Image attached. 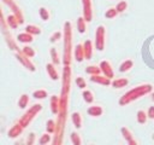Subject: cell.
<instances>
[{
	"label": "cell",
	"instance_id": "9",
	"mask_svg": "<svg viewBox=\"0 0 154 145\" xmlns=\"http://www.w3.org/2000/svg\"><path fill=\"white\" fill-rule=\"evenodd\" d=\"M23 129H24V126L22 124L20 121H18V122H16V123L10 128V130H8V137H10V138H17V137H19V135L22 134Z\"/></svg>",
	"mask_w": 154,
	"mask_h": 145
},
{
	"label": "cell",
	"instance_id": "2",
	"mask_svg": "<svg viewBox=\"0 0 154 145\" xmlns=\"http://www.w3.org/2000/svg\"><path fill=\"white\" fill-rule=\"evenodd\" d=\"M106 42V28L103 25H99L95 30V47L97 51H103Z\"/></svg>",
	"mask_w": 154,
	"mask_h": 145
},
{
	"label": "cell",
	"instance_id": "3",
	"mask_svg": "<svg viewBox=\"0 0 154 145\" xmlns=\"http://www.w3.org/2000/svg\"><path fill=\"white\" fill-rule=\"evenodd\" d=\"M41 110H42V105H41V104H34V105L23 115V117H22L19 121L22 122V124H23L24 127H26V126L34 120L35 115H36L37 112H40Z\"/></svg>",
	"mask_w": 154,
	"mask_h": 145
},
{
	"label": "cell",
	"instance_id": "28",
	"mask_svg": "<svg viewBox=\"0 0 154 145\" xmlns=\"http://www.w3.org/2000/svg\"><path fill=\"white\" fill-rule=\"evenodd\" d=\"M38 14H40L41 19H43V21H48L49 17H51L49 11H48L46 7H40V8H38Z\"/></svg>",
	"mask_w": 154,
	"mask_h": 145
},
{
	"label": "cell",
	"instance_id": "34",
	"mask_svg": "<svg viewBox=\"0 0 154 145\" xmlns=\"http://www.w3.org/2000/svg\"><path fill=\"white\" fill-rule=\"evenodd\" d=\"M61 36H63V34H61V31H54L52 35H51V37H49V41L52 42V44H54V42H57V41H59L60 39H61Z\"/></svg>",
	"mask_w": 154,
	"mask_h": 145
},
{
	"label": "cell",
	"instance_id": "8",
	"mask_svg": "<svg viewBox=\"0 0 154 145\" xmlns=\"http://www.w3.org/2000/svg\"><path fill=\"white\" fill-rule=\"evenodd\" d=\"M100 68H101V71L103 75H106L107 77L112 79L114 76V71H113V68H112V64L108 62V60H102L100 63Z\"/></svg>",
	"mask_w": 154,
	"mask_h": 145
},
{
	"label": "cell",
	"instance_id": "17",
	"mask_svg": "<svg viewBox=\"0 0 154 145\" xmlns=\"http://www.w3.org/2000/svg\"><path fill=\"white\" fill-rule=\"evenodd\" d=\"M128 85H129V80L126 77H120V79H116L112 81V86L114 88H123Z\"/></svg>",
	"mask_w": 154,
	"mask_h": 145
},
{
	"label": "cell",
	"instance_id": "30",
	"mask_svg": "<svg viewBox=\"0 0 154 145\" xmlns=\"http://www.w3.org/2000/svg\"><path fill=\"white\" fill-rule=\"evenodd\" d=\"M70 138H71V141H72L73 145H81L82 144V139H81V137H79L78 133L72 132L71 135H70Z\"/></svg>",
	"mask_w": 154,
	"mask_h": 145
},
{
	"label": "cell",
	"instance_id": "29",
	"mask_svg": "<svg viewBox=\"0 0 154 145\" xmlns=\"http://www.w3.org/2000/svg\"><path fill=\"white\" fill-rule=\"evenodd\" d=\"M118 13H119V12L117 11L116 7H109V8L106 10V12H105V17L108 18V19H111V18H114Z\"/></svg>",
	"mask_w": 154,
	"mask_h": 145
},
{
	"label": "cell",
	"instance_id": "31",
	"mask_svg": "<svg viewBox=\"0 0 154 145\" xmlns=\"http://www.w3.org/2000/svg\"><path fill=\"white\" fill-rule=\"evenodd\" d=\"M51 57H52V60L54 64H59L60 63V59H59V54H58V51L55 47H52L51 48Z\"/></svg>",
	"mask_w": 154,
	"mask_h": 145
},
{
	"label": "cell",
	"instance_id": "15",
	"mask_svg": "<svg viewBox=\"0 0 154 145\" xmlns=\"http://www.w3.org/2000/svg\"><path fill=\"white\" fill-rule=\"evenodd\" d=\"M32 40H34L32 39V34H30L28 31L17 35V41L23 42V44H30V42H32Z\"/></svg>",
	"mask_w": 154,
	"mask_h": 145
},
{
	"label": "cell",
	"instance_id": "11",
	"mask_svg": "<svg viewBox=\"0 0 154 145\" xmlns=\"http://www.w3.org/2000/svg\"><path fill=\"white\" fill-rule=\"evenodd\" d=\"M120 132H122V135H123V138L125 139V141H126L128 144H130V145H136V144H137V141L134 139V135H132V133L130 132L129 128L122 127V128H120Z\"/></svg>",
	"mask_w": 154,
	"mask_h": 145
},
{
	"label": "cell",
	"instance_id": "16",
	"mask_svg": "<svg viewBox=\"0 0 154 145\" xmlns=\"http://www.w3.org/2000/svg\"><path fill=\"white\" fill-rule=\"evenodd\" d=\"M7 24L10 25V28L16 29L20 23H19L18 17H17L14 13H12V14H8V16H7Z\"/></svg>",
	"mask_w": 154,
	"mask_h": 145
},
{
	"label": "cell",
	"instance_id": "22",
	"mask_svg": "<svg viewBox=\"0 0 154 145\" xmlns=\"http://www.w3.org/2000/svg\"><path fill=\"white\" fill-rule=\"evenodd\" d=\"M77 30L81 34L85 33V30H87V21L84 19V17H79L77 19Z\"/></svg>",
	"mask_w": 154,
	"mask_h": 145
},
{
	"label": "cell",
	"instance_id": "38",
	"mask_svg": "<svg viewBox=\"0 0 154 145\" xmlns=\"http://www.w3.org/2000/svg\"><path fill=\"white\" fill-rule=\"evenodd\" d=\"M34 141H35V133H30L28 139H26V144L31 145V144H34Z\"/></svg>",
	"mask_w": 154,
	"mask_h": 145
},
{
	"label": "cell",
	"instance_id": "14",
	"mask_svg": "<svg viewBox=\"0 0 154 145\" xmlns=\"http://www.w3.org/2000/svg\"><path fill=\"white\" fill-rule=\"evenodd\" d=\"M59 106H60V98L57 95L51 97V111L52 114L57 115L59 112Z\"/></svg>",
	"mask_w": 154,
	"mask_h": 145
},
{
	"label": "cell",
	"instance_id": "24",
	"mask_svg": "<svg viewBox=\"0 0 154 145\" xmlns=\"http://www.w3.org/2000/svg\"><path fill=\"white\" fill-rule=\"evenodd\" d=\"M25 31H28V33H30V34H32V35H40V34L42 33L41 28L37 27V25H34V24L26 25V27H25Z\"/></svg>",
	"mask_w": 154,
	"mask_h": 145
},
{
	"label": "cell",
	"instance_id": "5",
	"mask_svg": "<svg viewBox=\"0 0 154 145\" xmlns=\"http://www.w3.org/2000/svg\"><path fill=\"white\" fill-rule=\"evenodd\" d=\"M83 5V17L87 22H91L93 19V1L91 0H82Z\"/></svg>",
	"mask_w": 154,
	"mask_h": 145
},
{
	"label": "cell",
	"instance_id": "39",
	"mask_svg": "<svg viewBox=\"0 0 154 145\" xmlns=\"http://www.w3.org/2000/svg\"><path fill=\"white\" fill-rule=\"evenodd\" d=\"M147 114H148V117H149V118L154 120V106H149V109H148Z\"/></svg>",
	"mask_w": 154,
	"mask_h": 145
},
{
	"label": "cell",
	"instance_id": "12",
	"mask_svg": "<svg viewBox=\"0 0 154 145\" xmlns=\"http://www.w3.org/2000/svg\"><path fill=\"white\" fill-rule=\"evenodd\" d=\"M46 70H47V74H48V76L53 80V81H57L58 79H59V75H58V70L55 69V66H54V63L52 64V63H48L47 65H46Z\"/></svg>",
	"mask_w": 154,
	"mask_h": 145
},
{
	"label": "cell",
	"instance_id": "18",
	"mask_svg": "<svg viewBox=\"0 0 154 145\" xmlns=\"http://www.w3.org/2000/svg\"><path fill=\"white\" fill-rule=\"evenodd\" d=\"M84 52H85V59H90L93 56V42L90 40H87L84 44Z\"/></svg>",
	"mask_w": 154,
	"mask_h": 145
},
{
	"label": "cell",
	"instance_id": "4",
	"mask_svg": "<svg viewBox=\"0 0 154 145\" xmlns=\"http://www.w3.org/2000/svg\"><path fill=\"white\" fill-rule=\"evenodd\" d=\"M14 56H16L17 60H18L20 64H23L28 70H30V71H35V65H34V63L30 60V57H28L26 54L23 53V51H22V52H16Z\"/></svg>",
	"mask_w": 154,
	"mask_h": 145
},
{
	"label": "cell",
	"instance_id": "37",
	"mask_svg": "<svg viewBox=\"0 0 154 145\" xmlns=\"http://www.w3.org/2000/svg\"><path fill=\"white\" fill-rule=\"evenodd\" d=\"M76 85H77V87H79V88H82V89H84L85 88V81H84V79L82 77V76H77L76 77Z\"/></svg>",
	"mask_w": 154,
	"mask_h": 145
},
{
	"label": "cell",
	"instance_id": "32",
	"mask_svg": "<svg viewBox=\"0 0 154 145\" xmlns=\"http://www.w3.org/2000/svg\"><path fill=\"white\" fill-rule=\"evenodd\" d=\"M32 97L35 99H45L47 97V92L45 89H37V91H35L32 93Z\"/></svg>",
	"mask_w": 154,
	"mask_h": 145
},
{
	"label": "cell",
	"instance_id": "40",
	"mask_svg": "<svg viewBox=\"0 0 154 145\" xmlns=\"http://www.w3.org/2000/svg\"><path fill=\"white\" fill-rule=\"evenodd\" d=\"M152 99H153V100H154V92H153V93H152Z\"/></svg>",
	"mask_w": 154,
	"mask_h": 145
},
{
	"label": "cell",
	"instance_id": "19",
	"mask_svg": "<svg viewBox=\"0 0 154 145\" xmlns=\"http://www.w3.org/2000/svg\"><path fill=\"white\" fill-rule=\"evenodd\" d=\"M71 120H72V123H73V126H75L76 128H81V127H82L83 121H82V116H81L79 112H72Z\"/></svg>",
	"mask_w": 154,
	"mask_h": 145
},
{
	"label": "cell",
	"instance_id": "20",
	"mask_svg": "<svg viewBox=\"0 0 154 145\" xmlns=\"http://www.w3.org/2000/svg\"><path fill=\"white\" fill-rule=\"evenodd\" d=\"M82 97H83V100L85 103H88V104H91L94 102V93L90 89H83Z\"/></svg>",
	"mask_w": 154,
	"mask_h": 145
},
{
	"label": "cell",
	"instance_id": "21",
	"mask_svg": "<svg viewBox=\"0 0 154 145\" xmlns=\"http://www.w3.org/2000/svg\"><path fill=\"white\" fill-rule=\"evenodd\" d=\"M132 66H134V62H132V60H130V59L124 60V62L119 65V71H120V72H126V71H129Z\"/></svg>",
	"mask_w": 154,
	"mask_h": 145
},
{
	"label": "cell",
	"instance_id": "25",
	"mask_svg": "<svg viewBox=\"0 0 154 145\" xmlns=\"http://www.w3.org/2000/svg\"><path fill=\"white\" fill-rule=\"evenodd\" d=\"M57 128H58V124H57V122L54 121V120H48L47 121V123H46V130L48 132V133H55L57 132Z\"/></svg>",
	"mask_w": 154,
	"mask_h": 145
},
{
	"label": "cell",
	"instance_id": "13",
	"mask_svg": "<svg viewBox=\"0 0 154 145\" xmlns=\"http://www.w3.org/2000/svg\"><path fill=\"white\" fill-rule=\"evenodd\" d=\"M87 112H88V115H89V116L99 117V116H101V115H102L103 109H102L100 105H91V106H89V108H88Z\"/></svg>",
	"mask_w": 154,
	"mask_h": 145
},
{
	"label": "cell",
	"instance_id": "27",
	"mask_svg": "<svg viewBox=\"0 0 154 145\" xmlns=\"http://www.w3.org/2000/svg\"><path fill=\"white\" fill-rule=\"evenodd\" d=\"M29 104V95L28 94H22L18 99V106L20 109H25Z\"/></svg>",
	"mask_w": 154,
	"mask_h": 145
},
{
	"label": "cell",
	"instance_id": "7",
	"mask_svg": "<svg viewBox=\"0 0 154 145\" xmlns=\"http://www.w3.org/2000/svg\"><path fill=\"white\" fill-rule=\"evenodd\" d=\"M90 81L91 82H95V83H99V85H103V86L112 85V81H111L109 77H107L106 75H100V74L91 75L90 76Z\"/></svg>",
	"mask_w": 154,
	"mask_h": 145
},
{
	"label": "cell",
	"instance_id": "1",
	"mask_svg": "<svg viewBox=\"0 0 154 145\" xmlns=\"http://www.w3.org/2000/svg\"><path fill=\"white\" fill-rule=\"evenodd\" d=\"M152 89H153V86L150 83H141V85L134 87L132 89L128 91L125 94H123L120 97V99H119V104L120 105H126V104L141 98L142 95L150 93Z\"/></svg>",
	"mask_w": 154,
	"mask_h": 145
},
{
	"label": "cell",
	"instance_id": "33",
	"mask_svg": "<svg viewBox=\"0 0 154 145\" xmlns=\"http://www.w3.org/2000/svg\"><path fill=\"white\" fill-rule=\"evenodd\" d=\"M22 51H23L24 54H26V56L30 57V58L35 57V51H34V48L30 47V46H24V47L22 48Z\"/></svg>",
	"mask_w": 154,
	"mask_h": 145
},
{
	"label": "cell",
	"instance_id": "6",
	"mask_svg": "<svg viewBox=\"0 0 154 145\" xmlns=\"http://www.w3.org/2000/svg\"><path fill=\"white\" fill-rule=\"evenodd\" d=\"M5 4H7L8 6H10V8L13 11V13L18 17V19H19V23L22 24L23 22H24V16H23V12L20 11V8H19V6L13 1V0H2Z\"/></svg>",
	"mask_w": 154,
	"mask_h": 145
},
{
	"label": "cell",
	"instance_id": "10",
	"mask_svg": "<svg viewBox=\"0 0 154 145\" xmlns=\"http://www.w3.org/2000/svg\"><path fill=\"white\" fill-rule=\"evenodd\" d=\"M73 57L77 62H82L83 59H85V52H84V46L82 44H78L77 46H75L73 50Z\"/></svg>",
	"mask_w": 154,
	"mask_h": 145
},
{
	"label": "cell",
	"instance_id": "36",
	"mask_svg": "<svg viewBox=\"0 0 154 145\" xmlns=\"http://www.w3.org/2000/svg\"><path fill=\"white\" fill-rule=\"evenodd\" d=\"M116 8H117V11L120 13V12H124L126 8H128V2L124 0V1H119L118 4H117V6H116Z\"/></svg>",
	"mask_w": 154,
	"mask_h": 145
},
{
	"label": "cell",
	"instance_id": "26",
	"mask_svg": "<svg viewBox=\"0 0 154 145\" xmlns=\"http://www.w3.org/2000/svg\"><path fill=\"white\" fill-rule=\"evenodd\" d=\"M85 72L87 74H90V75H96V74H100V72H102L101 71V68H100V65H88L87 68H85Z\"/></svg>",
	"mask_w": 154,
	"mask_h": 145
},
{
	"label": "cell",
	"instance_id": "23",
	"mask_svg": "<svg viewBox=\"0 0 154 145\" xmlns=\"http://www.w3.org/2000/svg\"><path fill=\"white\" fill-rule=\"evenodd\" d=\"M136 118H137V122H138V123L144 124L149 117H148V114H147V112H144L143 110H138L137 114H136Z\"/></svg>",
	"mask_w": 154,
	"mask_h": 145
},
{
	"label": "cell",
	"instance_id": "35",
	"mask_svg": "<svg viewBox=\"0 0 154 145\" xmlns=\"http://www.w3.org/2000/svg\"><path fill=\"white\" fill-rule=\"evenodd\" d=\"M51 141V133H45V134H42L41 135V138H40V140H38V143L41 144V145H43V144H48Z\"/></svg>",
	"mask_w": 154,
	"mask_h": 145
}]
</instances>
